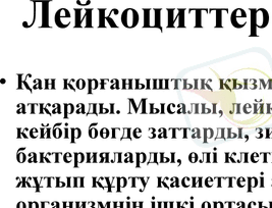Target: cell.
Here are the masks:
<instances>
[{
	"mask_svg": "<svg viewBox=\"0 0 272 208\" xmlns=\"http://www.w3.org/2000/svg\"><path fill=\"white\" fill-rule=\"evenodd\" d=\"M41 208H51V203H49L48 201H42Z\"/></svg>",
	"mask_w": 272,
	"mask_h": 208,
	"instance_id": "cell-34",
	"label": "cell"
},
{
	"mask_svg": "<svg viewBox=\"0 0 272 208\" xmlns=\"http://www.w3.org/2000/svg\"><path fill=\"white\" fill-rule=\"evenodd\" d=\"M125 208H133V203L127 202V203H125Z\"/></svg>",
	"mask_w": 272,
	"mask_h": 208,
	"instance_id": "cell-42",
	"label": "cell"
},
{
	"mask_svg": "<svg viewBox=\"0 0 272 208\" xmlns=\"http://www.w3.org/2000/svg\"><path fill=\"white\" fill-rule=\"evenodd\" d=\"M121 162H123V153H121V152H118V155H117V163H121Z\"/></svg>",
	"mask_w": 272,
	"mask_h": 208,
	"instance_id": "cell-38",
	"label": "cell"
},
{
	"mask_svg": "<svg viewBox=\"0 0 272 208\" xmlns=\"http://www.w3.org/2000/svg\"><path fill=\"white\" fill-rule=\"evenodd\" d=\"M181 208H191V202L185 201L181 203Z\"/></svg>",
	"mask_w": 272,
	"mask_h": 208,
	"instance_id": "cell-37",
	"label": "cell"
},
{
	"mask_svg": "<svg viewBox=\"0 0 272 208\" xmlns=\"http://www.w3.org/2000/svg\"><path fill=\"white\" fill-rule=\"evenodd\" d=\"M92 157H93V152H87L86 153V163H91Z\"/></svg>",
	"mask_w": 272,
	"mask_h": 208,
	"instance_id": "cell-32",
	"label": "cell"
},
{
	"mask_svg": "<svg viewBox=\"0 0 272 208\" xmlns=\"http://www.w3.org/2000/svg\"><path fill=\"white\" fill-rule=\"evenodd\" d=\"M67 186V177H57V185L56 188H63Z\"/></svg>",
	"mask_w": 272,
	"mask_h": 208,
	"instance_id": "cell-19",
	"label": "cell"
},
{
	"mask_svg": "<svg viewBox=\"0 0 272 208\" xmlns=\"http://www.w3.org/2000/svg\"><path fill=\"white\" fill-rule=\"evenodd\" d=\"M21 131H23V128H17V139H21Z\"/></svg>",
	"mask_w": 272,
	"mask_h": 208,
	"instance_id": "cell-39",
	"label": "cell"
},
{
	"mask_svg": "<svg viewBox=\"0 0 272 208\" xmlns=\"http://www.w3.org/2000/svg\"><path fill=\"white\" fill-rule=\"evenodd\" d=\"M17 160L19 163H24L28 161V155L25 152H17Z\"/></svg>",
	"mask_w": 272,
	"mask_h": 208,
	"instance_id": "cell-15",
	"label": "cell"
},
{
	"mask_svg": "<svg viewBox=\"0 0 272 208\" xmlns=\"http://www.w3.org/2000/svg\"><path fill=\"white\" fill-rule=\"evenodd\" d=\"M17 114H21V113H23V114H26V113H28V110H27V106H26L24 103H19L17 104Z\"/></svg>",
	"mask_w": 272,
	"mask_h": 208,
	"instance_id": "cell-24",
	"label": "cell"
},
{
	"mask_svg": "<svg viewBox=\"0 0 272 208\" xmlns=\"http://www.w3.org/2000/svg\"><path fill=\"white\" fill-rule=\"evenodd\" d=\"M192 184H193V179L190 177H185L181 182V185L185 188H189L192 187Z\"/></svg>",
	"mask_w": 272,
	"mask_h": 208,
	"instance_id": "cell-18",
	"label": "cell"
},
{
	"mask_svg": "<svg viewBox=\"0 0 272 208\" xmlns=\"http://www.w3.org/2000/svg\"><path fill=\"white\" fill-rule=\"evenodd\" d=\"M52 137V133H51V128H46V139H50Z\"/></svg>",
	"mask_w": 272,
	"mask_h": 208,
	"instance_id": "cell-35",
	"label": "cell"
},
{
	"mask_svg": "<svg viewBox=\"0 0 272 208\" xmlns=\"http://www.w3.org/2000/svg\"><path fill=\"white\" fill-rule=\"evenodd\" d=\"M151 203H152V208H157V205H158V203H157V202L152 201Z\"/></svg>",
	"mask_w": 272,
	"mask_h": 208,
	"instance_id": "cell-44",
	"label": "cell"
},
{
	"mask_svg": "<svg viewBox=\"0 0 272 208\" xmlns=\"http://www.w3.org/2000/svg\"><path fill=\"white\" fill-rule=\"evenodd\" d=\"M88 134H89V137L91 138V139H96V138L99 136L100 131H98V130L96 129L95 127H94V128H89V130H88Z\"/></svg>",
	"mask_w": 272,
	"mask_h": 208,
	"instance_id": "cell-17",
	"label": "cell"
},
{
	"mask_svg": "<svg viewBox=\"0 0 272 208\" xmlns=\"http://www.w3.org/2000/svg\"><path fill=\"white\" fill-rule=\"evenodd\" d=\"M160 112H161V109L159 107H156L155 103L152 102V103L149 104V113H151V114H158Z\"/></svg>",
	"mask_w": 272,
	"mask_h": 208,
	"instance_id": "cell-20",
	"label": "cell"
},
{
	"mask_svg": "<svg viewBox=\"0 0 272 208\" xmlns=\"http://www.w3.org/2000/svg\"><path fill=\"white\" fill-rule=\"evenodd\" d=\"M120 21L125 27L134 28L138 25L140 21V15L137 12V10L133 8H127L123 12L120 17Z\"/></svg>",
	"mask_w": 272,
	"mask_h": 208,
	"instance_id": "cell-1",
	"label": "cell"
},
{
	"mask_svg": "<svg viewBox=\"0 0 272 208\" xmlns=\"http://www.w3.org/2000/svg\"><path fill=\"white\" fill-rule=\"evenodd\" d=\"M51 208H60V203L57 201L51 202Z\"/></svg>",
	"mask_w": 272,
	"mask_h": 208,
	"instance_id": "cell-36",
	"label": "cell"
},
{
	"mask_svg": "<svg viewBox=\"0 0 272 208\" xmlns=\"http://www.w3.org/2000/svg\"><path fill=\"white\" fill-rule=\"evenodd\" d=\"M17 208H29V203H26L24 201H19L17 204Z\"/></svg>",
	"mask_w": 272,
	"mask_h": 208,
	"instance_id": "cell-33",
	"label": "cell"
},
{
	"mask_svg": "<svg viewBox=\"0 0 272 208\" xmlns=\"http://www.w3.org/2000/svg\"><path fill=\"white\" fill-rule=\"evenodd\" d=\"M166 112L170 113V114H174L176 113V105L174 103H169L166 106Z\"/></svg>",
	"mask_w": 272,
	"mask_h": 208,
	"instance_id": "cell-25",
	"label": "cell"
},
{
	"mask_svg": "<svg viewBox=\"0 0 272 208\" xmlns=\"http://www.w3.org/2000/svg\"><path fill=\"white\" fill-rule=\"evenodd\" d=\"M63 135H64V130L60 129L59 128H52V137L55 138V139H60V138H63Z\"/></svg>",
	"mask_w": 272,
	"mask_h": 208,
	"instance_id": "cell-8",
	"label": "cell"
},
{
	"mask_svg": "<svg viewBox=\"0 0 272 208\" xmlns=\"http://www.w3.org/2000/svg\"><path fill=\"white\" fill-rule=\"evenodd\" d=\"M202 208H211V205H210V203H208V202H204V203L202 204Z\"/></svg>",
	"mask_w": 272,
	"mask_h": 208,
	"instance_id": "cell-40",
	"label": "cell"
},
{
	"mask_svg": "<svg viewBox=\"0 0 272 208\" xmlns=\"http://www.w3.org/2000/svg\"><path fill=\"white\" fill-rule=\"evenodd\" d=\"M105 205H106V208H111V205H112V202H107V203H106Z\"/></svg>",
	"mask_w": 272,
	"mask_h": 208,
	"instance_id": "cell-45",
	"label": "cell"
},
{
	"mask_svg": "<svg viewBox=\"0 0 272 208\" xmlns=\"http://www.w3.org/2000/svg\"><path fill=\"white\" fill-rule=\"evenodd\" d=\"M98 205H99L100 208H106V205H104V204L102 203L101 201H98Z\"/></svg>",
	"mask_w": 272,
	"mask_h": 208,
	"instance_id": "cell-43",
	"label": "cell"
},
{
	"mask_svg": "<svg viewBox=\"0 0 272 208\" xmlns=\"http://www.w3.org/2000/svg\"><path fill=\"white\" fill-rule=\"evenodd\" d=\"M73 157H75V155H73L71 152H65V153L63 154L62 161L65 163H71V161L73 160Z\"/></svg>",
	"mask_w": 272,
	"mask_h": 208,
	"instance_id": "cell-21",
	"label": "cell"
},
{
	"mask_svg": "<svg viewBox=\"0 0 272 208\" xmlns=\"http://www.w3.org/2000/svg\"><path fill=\"white\" fill-rule=\"evenodd\" d=\"M123 135V128H111V139L121 140Z\"/></svg>",
	"mask_w": 272,
	"mask_h": 208,
	"instance_id": "cell-6",
	"label": "cell"
},
{
	"mask_svg": "<svg viewBox=\"0 0 272 208\" xmlns=\"http://www.w3.org/2000/svg\"><path fill=\"white\" fill-rule=\"evenodd\" d=\"M136 153H132V152H127L123 154V162L125 163H134L137 159H135Z\"/></svg>",
	"mask_w": 272,
	"mask_h": 208,
	"instance_id": "cell-7",
	"label": "cell"
},
{
	"mask_svg": "<svg viewBox=\"0 0 272 208\" xmlns=\"http://www.w3.org/2000/svg\"><path fill=\"white\" fill-rule=\"evenodd\" d=\"M198 159H199V157H198L197 153H195V152H192L191 154L189 155V161L192 163H195L198 161Z\"/></svg>",
	"mask_w": 272,
	"mask_h": 208,
	"instance_id": "cell-28",
	"label": "cell"
},
{
	"mask_svg": "<svg viewBox=\"0 0 272 208\" xmlns=\"http://www.w3.org/2000/svg\"><path fill=\"white\" fill-rule=\"evenodd\" d=\"M157 138H159V139H163V138L166 139V138H168L167 129H165V128H160L157 131Z\"/></svg>",
	"mask_w": 272,
	"mask_h": 208,
	"instance_id": "cell-16",
	"label": "cell"
},
{
	"mask_svg": "<svg viewBox=\"0 0 272 208\" xmlns=\"http://www.w3.org/2000/svg\"><path fill=\"white\" fill-rule=\"evenodd\" d=\"M28 162L29 163H37L39 162V157H38L36 152H29L28 154Z\"/></svg>",
	"mask_w": 272,
	"mask_h": 208,
	"instance_id": "cell-12",
	"label": "cell"
},
{
	"mask_svg": "<svg viewBox=\"0 0 272 208\" xmlns=\"http://www.w3.org/2000/svg\"><path fill=\"white\" fill-rule=\"evenodd\" d=\"M157 203H158L157 208H163V206H164V202L159 201V202H157Z\"/></svg>",
	"mask_w": 272,
	"mask_h": 208,
	"instance_id": "cell-41",
	"label": "cell"
},
{
	"mask_svg": "<svg viewBox=\"0 0 272 208\" xmlns=\"http://www.w3.org/2000/svg\"><path fill=\"white\" fill-rule=\"evenodd\" d=\"M117 182H118V190H117V192H120L121 189H125L129 185V180L125 177H117Z\"/></svg>",
	"mask_w": 272,
	"mask_h": 208,
	"instance_id": "cell-9",
	"label": "cell"
},
{
	"mask_svg": "<svg viewBox=\"0 0 272 208\" xmlns=\"http://www.w3.org/2000/svg\"><path fill=\"white\" fill-rule=\"evenodd\" d=\"M75 86H77V89H78V90H84L86 87H87V84H86V80H84V79L78 80L77 83H75Z\"/></svg>",
	"mask_w": 272,
	"mask_h": 208,
	"instance_id": "cell-26",
	"label": "cell"
},
{
	"mask_svg": "<svg viewBox=\"0 0 272 208\" xmlns=\"http://www.w3.org/2000/svg\"><path fill=\"white\" fill-rule=\"evenodd\" d=\"M148 132H149V135H148V138H149V139H155V138H157V131H156L155 128H149V129H148Z\"/></svg>",
	"mask_w": 272,
	"mask_h": 208,
	"instance_id": "cell-27",
	"label": "cell"
},
{
	"mask_svg": "<svg viewBox=\"0 0 272 208\" xmlns=\"http://www.w3.org/2000/svg\"><path fill=\"white\" fill-rule=\"evenodd\" d=\"M75 113V106L73 103H65L63 104V117L67 119L71 114Z\"/></svg>",
	"mask_w": 272,
	"mask_h": 208,
	"instance_id": "cell-3",
	"label": "cell"
},
{
	"mask_svg": "<svg viewBox=\"0 0 272 208\" xmlns=\"http://www.w3.org/2000/svg\"><path fill=\"white\" fill-rule=\"evenodd\" d=\"M30 138H31V139H37V138H40V131L37 129V128L33 127L31 130H30Z\"/></svg>",
	"mask_w": 272,
	"mask_h": 208,
	"instance_id": "cell-22",
	"label": "cell"
},
{
	"mask_svg": "<svg viewBox=\"0 0 272 208\" xmlns=\"http://www.w3.org/2000/svg\"><path fill=\"white\" fill-rule=\"evenodd\" d=\"M136 167H140L142 164H147L148 162V157L147 154L144 153V152H139V153H136Z\"/></svg>",
	"mask_w": 272,
	"mask_h": 208,
	"instance_id": "cell-2",
	"label": "cell"
},
{
	"mask_svg": "<svg viewBox=\"0 0 272 208\" xmlns=\"http://www.w3.org/2000/svg\"><path fill=\"white\" fill-rule=\"evenodd\" d=\"M29 208H41V204L38 203L37 201H30L29 202Z\"/></svg>",
	"mask_w": 272,
	"mask_h": 208,
	"instance_id": "cell-31",
	"label": "cell"
},
{
	"mask_svg": "<svg viewBox=\"0 0 272 208\" xmlns=\"http://www.w3.org/2000/svg\"><path fill=\"white\" fill-rule=\"evenodd\" d=\"M75 157H73V167H78L79 164H82V163L86 162V153H83V152H75Z\"/></svg>",
	"mask_w": 272,
	"mask_h": 208,
	"instance_id": "cell-4",
	"label": "cell"
},
{
	"mask_svg": "<svg viewBox=\"0 0 272 208\" xmlns=\"http://www.w3.org/2000/svg\"><path fill=\"white\" fill-rule=\"evenodd\" d=\"M88 108H86V105L84 103H79L75 105V113L77 114H84L86 115Z\"/></svg>",
	"mask_w": 272,
	"mask_h": 208,
	"instance_id": "cell-10",
	"label": "cell"
},
{
	"mask_svg": "<svg viewBox=\"0 0 272 208\" xmlns=\"http://www.w3.org/2000/svg\"><path fill=\"white\" fill-rule=\"evenodd\" d=\"M63 154L64 153H62V152H56V153H55V163L60 162L63 157Z\"/></svg>",
	"mask_w": 272,
	"mask_h": 208,
	"instance_id": "cell-30",
	"label": "cell"
},
{
	"mask_svg": "<svg viewBox=\"0 0 272 208\" xmlns=\"http://www.w3.org/2000/svg\"><path fill=\"white\" fill-rule=\"evenodd\" d=\"M71 143H75V140L80 139L83 135V131L79 128H71Z\"/></svg>",
	"mask_w": 272,
	"mask_h": 208,
	"instance_id": "cell-5",
	"label": "cell"
},
{
	"mask_svg": "<svg viewBox=\"0 0 272 208\" xmlns=\"http://www.w3.org/2000/svg\"><path fill=\"white\" fill-rule=\"evenodd\" d=\"M142 135H143V133H142V130L140 128H135L133 130V132H132V136H133L134 140L140 139L142 137Z\"/></svg>",
	"mask_w": 272,
	"mask_h": 208,
	"instance_id": "cell-23",
	"label": "cell"
},
{
	"mask_svg": "<svg viewBox=\"0 0 272 208\" xmlns=\"http://www.w3.org/2000/svg\"><path fill=\"white\" fill-rule=\"evenodd\" d=\"M64 135H63V138L65 140H71V129L69 128H64Z\"/></svg>",
	"mask_w": 272,
	"mask_h": 208,
	"instance_id": "cell-29",
	"label": "cell"
},
{
	"mask_svg": "<svg viewBox=\"0 0 272 208\" xmlns=\"http://www.w3.org/2000/svg\"><path fill=\"white\" fill-rule=\"evenodd\" d=\"M132 132H133V130L129 129V128H123V138H121L120 141H123V140H134L133 136H132Z\"/></svg>",
	"mask_w": 272,
	"mask_h": 208,
	"instance_id": "cell-13",
	"label": "cell"
},
{
	"mask_svg": "<svg viewBox=\"0 0 272 208\" xmlns=\"http://www.w3.org/2000/svg\"><path fill=\"white\" fill-rule=\"evenodd\" d=\"M106 113H110V104L109 107H106L105 103H99V114H106Z\"/></svg>",
	"mask_w": 272,
	"mask_h": 208,
	"instance_id": "cell-14",
	"label": "cell"
},
{
	"mask_svg": "<svg viewBox=\"0 0 272 208\" xmlns=\"http://www.w3.org/2000/svg\"><path fill=\"white\" fill-rule=\"evenodd\" d=\"M99 136L102 139H107V138H111V129H108V128H102L100 130Z\"/></svg>",
	"mask_w": 272,
	"mask_h": 208,
	"instance_id": "cell-11",
	"label": "cell"
}]
</instances>
